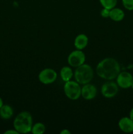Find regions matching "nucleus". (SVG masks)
<instances>
[{
    "instance_id": "1",
    "label": "nucleus",
    "mask_w": 133,
    "mask_h": 134,
    "mask_svg": "<svg viewBox=\"0 0 133 134\" xmlns=\"http://www.w3.org/2000/svg\"><path fill=\"white\" fill-rule=\"evenodd\" d=\"M96 72L98 76L101 79L112 81L116 79L121 72V67L116 59L106 58L97 64Z\"/></svg>"
},
{
    "instance_id": "2",
    "label": "nucleus",
    "mask_w": 133,
    "mask_h": 134,
    "mask_svg": "<svg viewBox=\"0 0 133 134\" xmlns=\"http://www.w3.org/2000/svg\"><path fill=\"white\" fill-rule=\"evenodd\" d=\"M14 128L19 133H27L31 132L33 126V119L28 111L20 113L13 122Z\"/></svg>"
},
{
    "instance_id": "3",
    "label": "nucleus",
    "mask_w": 133,
    "mask_h": 134,
    "mask_svg": "<svg viewBox=\"0 0 133 134\" xmlns=\"http://www.w3.org/2000/svg\"><path fill=\"white\" fill-rule=\"evenodd\" d=\"M76 81L80 85L89 83L93 79V69L91 65L83 64L77 67L74 73Z\"/></svg>"
},
{
    "instance_id": "4",
    "label": "nucleus",
    "mask_w": 133,
    "mask_h": 134,
    "mask_svg": "<svg viewBox=\"0 0 133 134\" xmlns=\"http://www.w3.org/2000/svg\"><path fill=\"white\" fill-rule=\"evenodd\" d=\"M82 87L80 84L74 81H70L65 82L63 86L64 93L69 99L71 100H76L81 96Z\"/></svg>"
},
{
    "instance_id": "5",
    "label": "nucleus",
    "mask_w": 133,
    "mask_h": 134,
    "mask_svg": "<svg viewBox=\"0 0 133 134\" xmlns=\"http://www.w3.org/2000/svg\"><path fill=\"white\" fill-rule=\"evenodd\" d=\"M86 60V55L82 50L76 49L69 54L67 61L69 65L73 68H77L84 64Z\"/></svg>"
},
{
    "instance_id": "6",
    "label": "nucleus",
    "mask_w": 133,
    "mask_h": 134,
    "mask_svg": "<svg viewBox=\"0 0 133 134\" xmlns=\"http://www.w3.org/2000/svg\"><path fill=\"white\" fill-rule=\"evenodd\" d=\"M101 94L104 98H112L116 96L119 92V86L117 82L112 81L105 82L101 86Z\"/></svg>"
},
{
    "instance_id": "7",
    "label": "nucleus",
    "mask_w": 133,
    "mask_h": 134,
    "mask_svg": "<svg viewBox=\"0 0 133 134\" xmlns=\"http://www.w3.org/2000/svg\"><path fill=\"white\" fill-rule=\"evenodd\" d=\"M57 72L51 68H46L39 73L38 78L39 81L44 85H50L56 81L57 79Z\"/></svg>"
},
{
    "instance_id": "8",
    "label": "nucleus",
    "mask_w": 133,
    "mask_h": 134,
    "mask_svg": "<svg viewBox=\"0 0 133 134\" xmlns=\"http://www.w3.org/2000/svg\"><path fill=\"white\" fill-rule=\"evenodd\" d=\"M116 82L119 87L121 88H129L133 82L132 75L127 71H121L116 77Z\"/></svg>"
},
{
    "instance_id": "9",
    "label": "nucleus",
    "mask_w": 133,
    "mask_h": 134,
    "mask_svg": "<svg viewBox=\"0 0 133 134\" xmlns=\"http://www.w3.org/2000/svg\"><path fill=\"white\" fill-rule=\"evenodd\" d=\"M97 89L96 86L91 84L87 83L83 85L81 90V96L86 100H91L96 97Z\"/></svg>"
},
{
    "instance_id": "10",
    "label": "nucleus",
    "mask_w": 133,
    "mask_h": 134,
    "mask_svg": "<svg viewBox=\"0 0 133 134\" xmlns=\"http://www.w3.org/2000/svg\"><path fill=\"white\" fill-rule=\"evenodd\" d=\"M119 129L125 133H133V120L128 116L122 117L118 122Z\"/></svg>"
},
{
    "instance_id": "11",
    "label": "nucleus",
    "mask_w": 133,
    "mask_h": 134,
    "mask_svg": "<svg viewBox=\"0 0 133 134\" xmlns=\"http://www.w3.org/2000/svg\"><path fill=\"white\" fill-rule=\"evenodd\" d=\"M89 39L86 35L83 34H79L74 39V44L76 49L83 50L88 44Z\"/></svg>"
},
{
    "instance_id": "12",
    "label": "nucleus",
    "mask_w": 133,
    "mask_h": 134,
    "mask_svg": "<svg viewBox=\"0 0 133 134\" xmlns=\"http://www.w3.org/2000/svg\"><path fill=\"white\" fill-rule=\"evenodd\" d=\"M109 17L115 22H120L125 17V13L120 8L114 7L110 10Z\"/></svg>"
},
{
    "instance_id": "13",
    "label": "nucleus",
    "mask_w": 133,
    "mask_h": 134,
    "mask_svg": "<svg viewBox=\"0 0 133 134\" xmlns=\"http://www.w3.org/2000/svg\"><path fill=\"white\" fill-rule=\"evenodd\" d=\"M14 111L11 106L9 105H3L0 108V117L4 120L10 119L13 116Z\"/></svg>"
},
{
    "instance_id": "14",
    "label": "nucleus",
    "mask_w": 133,
    "mask_h": 134,
    "mask_svg": "<svg viewBox=\"0 0 133 134\" xmlns=\"http://www.w3.org/2000/svg\"><path fill=\"white\" fill-rule=\"evenodd\" d=\"M60 76L62 80L65 82L71 80L73 76L72 68L69 66H64L60 70Z\"/></svg>"
},
{
    "instance_id": "15",
    "label": "nucleus",
    "mask_w": 133,
    "mask_h": 134,
    "mask_svg": "<svg viewBox=\"0 0 133 134\" xmlns=\"http://www.w3.org/2000/svg\"><path fill=\"white\" fill-rule=\"evenodd\" d=\"M46 126L43 123L37 122L33 124L31 132L33 134H43L45 132Z\"/></svg>"
},
{
    "instance_id": "16",
    "label": "nucleus",
    "mask_w": 133,
    "mask_h": 134,
    "mask_svg": "<svg viewBox=\"0 0 133 134\" xmlns=\"http://www.w3.org/2000/svg\"><path fill=\"white\" fill-rule=\"evenodd\" d=\"M99 1L103 8L109 10L116 7L117 3V0H99Z\"/></svg>"
},
{
    "instance_id": "17",
    "label": "nucleus",
    "mask_w": 133,
    "mask_h": 134,
    "mask_svg": "<svg viewBox=\"0 0 133 134\" xmlns=\"http://www.w3.org/2000/svg\"><path fill=\"white\" fill-rule=\"evenodd\" d=\"M123 6L128 10H133V0H122Z\"/></svg>"
},
{
    "instance_id": "18",
    "label": "nucleus",
    "mask_w": 133,
    "mask_h": 134,
    "mask_svg": "<svg viewBox=\"0 0 133 134\" xmlns=\"http://www.w3.org/2000/svg\"><path fill=\"white\" fill-rule=\"evenodd\" d=\"M100 16L103 18H108L109 17L110 15V10L109 9H105V8H103L101 10H100Z\"/></svg>"
},
{
    "instance_id": "19",
    "label": "nucleus",
    "mask_w": 133,
    "mask_h": 134,
    "mask_svg": "<svg viewBox=\"0 0 133 134\" xmlns=\"http://www.w3.org/2000/svg\"><path fill=\"white\" fill-rule=\"evenodd\" d=\"M18 132L15 129H12V130H8L5 131L4 132V134H18Z\"/></svg>"
},
{
    "instance_id": "20",
    "label": "nucleus",
    "mask_w": 133,
    "mask_h": 134,
    "mask_svg": "<svg viewBox=\"0 0 133 134\" xmlns=\"http://www.w3.org/2000/svg\"><path fill=\"white\" fill-rule=\"evenodd\" d=\"M61 134H70V132L67 129H63L60 132Z\"/></svg>"
},
{
    "instance_id": "21",
    "label": "nucleus",
    "mask_w": 133,
    "mask_h": 134,
    "mask_svg": "<svg viewBox=\"0 0 133 134\" xmlns=\"http://www.w3.org/2000/svg\"><path fill=\"white\" fill-rule=\"evenodd\" d=\"M129 117L133 120V107L130 109V113H129Z\"/></svg>"
},
{
    "instance_id": "22",
    "label": "nucleus",
    "mask_w": 133,
    "mask_h": 134,
    "mask_svg": "<svg viewBox=\"0 0 133 134\" xmlns=\"http://www.w3.org/2000/svg\"><path fill=\"white\" fill-rule=\"evenodd\" d=\"M3 101L2 98L0 97V108H1V107L3 106Z\"/></svg>"
},
{
    "instance_id": "23",
    "label": "nucleus",
    "mask_w": 133,
    "mask_h": 134,
    "mask_svg": "<svg viewBox=\"0 0 133 134\" xmlns=\"http://www.w3.org/2000/svg\"><path fill=\"white\" fill-rule=\"evenodd\" d=\"M131 88L133 89V82H132V86H131Z\"/></svg>"
}]
</instances>
